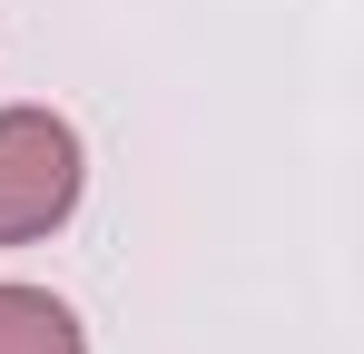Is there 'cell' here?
Instances as JSON below:
<instances>
[{"label":"cell","mask_w":364,"mask_h":354,"mask_svg":"<svg viewBox=\"0 0 364 354\" xmlns=\"http://www.w3.org/2000/svg\"><path fill=\"white\" fill-rule=\"evenodd\" d=\"M79 128L50 109H0V246H30L79 207Z\"/></svg>","instance_id":"1"},{"label":"cell","mask_w":364,"mask_h":354,"mask_svg":"<svg viewBox=\"0 0 364 354\" xmlns=\"http://www.w3.org/2000/svg\"><path fill=\"white\" fill-rule=\"evenodd\" d=\"M0 354H89V335L50 286H0Z\"/></svg>","instance_id":"2"}]
</instances>
